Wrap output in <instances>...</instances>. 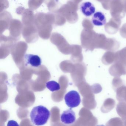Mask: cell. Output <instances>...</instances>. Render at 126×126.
Listing matches in <instances>:
<instances>
[{"label": "cell", "mask_w": 126, "mask_h": 126, "mask_svg": "<svg viewBox=\"0 0 126 126\" xmlns=\"http://www.w3.org/2000/svg\"><path fill=\"white\" fill-rule=\"evenodd\" d=\"M61 121L65 124H73L76 121V114L71 108L65 110L61 115Z\"/></svg>", "instance_id": "3957f363"}, {"label": "cell", "mask_w": 126, "mask_h": 126, "mask_svg": "<svg viewBox=\"0 0 126 126\" xmlns=\"http://www.w3.org/2000/svg\"><path fill=\"white\" fill-rule=\"evenodd\" d=\"M64 100L66 105L71 108L78 107L81 101L79 93L74 90L71 91L67 93L65 95Z\"/></svg>", "instance_id": "7a4b0ae2"}, {"label": "cell", "mask_w": 126, "mask_h": 126, "mask_svg": "<svg viewBox=\"0 0 126 126\" xmlns=\"http://www.w3.org/2000/svg\"><path fill=\"white\" fill-rule=\"evenodd\" d=\"M25 62L27 65L34 67H38L42 64V60L39 56L37 55L26 54L24 57Z\"/></svg>", "instance_id": "277c9868"}, {"label": "cell", "mask_w": 126, "mask_h": 126, "mask_svg": "<svg viewBox=\"0 0 126 126\" xmlns=\"http://www.w3.org/2000/svg\"><path fill=\"white\" fill-rule=\"evenodd\" d=\"M92 23L95 26L104 25L106 23L105 15L101 12H96L94 14L92 18Z\"/></svg>", "instance_id": "8992f818"}, {"label": "cell", "mask_w": 126, "mask_h": 126, "mask_svg": "<svg viewBox=\"0 0 126 126\" xmlns=\"http://www.w3.org/2000/svg\"><path fill=\"white\" fill-rule=\"evenodd\" d=\"M47 88L52 92L58 91L60 89V85L54 81H51L46 83Z\"/></svg>", "instance_id": "52a82bcc"}, {"label": "cell", "mask_w": 126, "mask_h": 126, "mask_svg": "<svg viewBox=\"0 0 126 126\" xmlns=\"http://www.w3.org/2000/svg\"><path fill=\"white\" fill-rule=\"evenodd\" d=\"M80 9L82 14L87 17L93 15L95 11L94 5L90 2L82 3L80 5Z\"/></svg>", "instance_id": "5b68a950"}, {"label": "cell", "mask_w": 126, "mask_h": 126, "mask_svg": "<svg viewBox=\"0 0 126 126\" xmlns=\"http://www.w3.org/2000/svg\"><path fill=\"white\" fill-rule=\"evenodd\" d=\"M50 112L48 109L42 105L34 107L30 113L32 122L37 126L44 125L48 121Z\"/></svg>", "instance_id": "6da1fadb"}]
</instances>
